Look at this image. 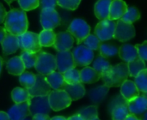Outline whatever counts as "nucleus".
Here are the masks:
<instances>
[{
    "instance_id": "nucleus-6",
    "label": "nucleus",
    "mask_w": 147,
    "mask_h": 120,
    "mask_svg": "<svg viewBox=\"0 0 147 120\" xmlns=\"http://www.w3.org/2000/svg\"><path fill=\"white\" fill-rule=\"evenodd\" d=\"M67 31L77 40V43L79 45L90 34V27L84 20L77 18L71 22Z\"/></svg>"
},
{
    "instance_id": "nucleus-5",
    "label": "nucleus",
    "mask_w": 147,
    "mask_h": 120,
    "mask_svg": "<svg viewBox=\"0 0 147 120\" xmlns=\"http://www.w3.org/2000/svg\"><path fill=\"white\" fill-rule=\"evenodd\" d=\"M47 96L49 106L55 112L67 108L72 101L65 90H52Z\"/></svg>"
},
{
    "instance_id": "nucleus-19",
    "label": "nucleus",
    "mask_w": 147,
    "mask_h": 120,
    "mask_svg": "<svg viewBox=\"0 0 147 120\" xmlns=\"http://www.w3.org/2000/svg\"><path fill=\"white\" fill-rule=\"evenodd\" d=\"M121 95L127 101H132L140 96V91L133 81L127 80L121 86Z\"/></svg>"
},
{
    "instance_id": "nucleus-47",
    "label": "nucleus",
    "mask_w": 147,
    "mask_h": 120,
    "mask_svg": "<svg viewBox=\"0 0 147 120\" xmlns=\"http://www.w3.org/2000/svg\"><path fill=\"white\" fill-rule=\"evenodd\" d=\"M0 120H9V118L7 113L0 111Z\"/></svg>"
},
{
    "instance_id": "nucleus-53",
    "label": "nucleus",
    "mask_w": 147,
    "mask_h": 120,
    "mask_svg": "<svg viewBox=\"0 0 147 120\" xmlns=\"http://www.w3.org/2000/svg\"><path fill=\"white\" fill-rule=\"evenodd\" d=\"M4 1H5L8 4H10L12 2H14V1H16V0H4Z\"/></svg>"
},
{
    "instance_id": "nucleus-23",
    "label": "nucleus",
    "mask_w": 147,
    "mask_h": 120,
    "mask_svg": "<svg viewBox=\"0 0 147 120\" xmlns=\"http://www.w3.org/2000/svg\"><path fill=\"white\" fill-rule=\"evenodd\" d=\"M6 69L8 72L14 76H20L25 71V66L20 57H13L6 63Z\"/></svg>"
},
{
    "instance_id": "nucleus-8",
    "label": "nucleus",
    "mask_w": 147,
    "mask_h": 120,
    "mask_svg": "<svg viewBox=\"0 0 147 120\" xmlns=\"http://www.w3.org/2000/svg\"><path fill=\"white\" fill-rule=\"evenodd\" d=\"M135 27L132 23L125 22L119 19V21L116 22L113 38L121 42H127L133 39L135 36Z\"/></svg>"
},
{
    "instance_id": "nucleus-9",
    "label": "nucleus",
    "mask_w": 147,
    "mask_h": 120,
    "mask_svg": "<svg viewBox=\"0 0 147 120\" xmlns=\"http://www.w3.org/2000/svg\"><path fill=\"white\" fill-rule=\"evenodd\" d=\"M116 23L109 19L102 20L95 27V35L100 41H107L113 38Z\"/></svg>"
},
{
    "instance_id": "nucleus-38",
    "label": "nucleus",
    "mask_w": 147,
    "mask_h": 120,
    "mask_svg": "<svg viewBox=\"0 0 147 120\" xmlns=\"http://www.w3.org/2000/svg\"><path fill=\"white\" fill-rule=\"evenodd\" d=\"M78 114L84 120H91L98 117L97 107L96 106H89L87 107H84L78 112Z\"/></svg>"
},
{
    "instance_id": "nucleus-26",
    "label": "nucleus",
    "mask_w": 147,
    "mask_h": 120,
    "mask_svg": "<svg viewBox=\"0 0 147 120\" xmlns=\"http://www.w3.org/2000/svg\"><path fill=\"white\" fill-rule=\"evenodd\" d=\"M112 0H98L95 4V15L97 19L102 21L109 19V7Z\"/></svg>"
},
{
    "instance_id": "nucleus-31",
    "label": "nucleus",
    "mask_w": 147,
    "mask_h": 120,
    "mask_svg": "<svg viewBox=\"0 0 147 120\" xmlns=\"http://www.w3.org/2000/svg\"><path fill=\"white\" fill-rule=\"evenodd\" d=\"M127 104H121L115 106L111 110V115L113 120H124L128 115H130Z\"/></svg>"
},
{
    "instance_id": "nucleus-33",
    "label": "nucleus",
    "mask_w": 147,
    "mask_h": 120,
    "mask_svg": "<svg viewBox=\"0 0 147 120\" xmlns=\"http://www.w3.org/2000/svg\"><path fill=\"white\" fill-rule=\"evenodd\" d=\"M134 84L136 85L137 88L140 92L143 94H146L147 92V70L146 69L140 71L135 77H134Z\"/></svg>"
},
{
    "instance_id": "nucleus-27",
    "label": "nucleus",
    "mask_w": 147,
    "mask_h": 120,
    "mask_svg": "<svg viewBox=\"0 0 147 120\" xmlns=\"http://www.w3.org/2000/svg\"><path fill=\"white\" fill-rule=\"evenodd\" d=\"M127 68H128L129 76H132V77H135L140 71L146 69V63L140 58H137L127 63Z\"/></svg>"
},
{
    "instance_id": "nucleus-46",
    "label": "nucleus",
    "mask_w": 147,
    "mask_h": 120,
    "mask_svg": "<svg viewBox=\"0 0 147 120\" xmlns=\"http://www.w3.org/2000/svg\"><path fill=\"white\" fill-rule=\"evenodd\" d=\"M6 14H7V11H6L5 8H4L3 5L0 3V24L3 23V22L4 21Z\"/></svg>"
},
{
    "instance_id": "nucleus-7",
    "label": "nucleus",
    "mask_w": 147,
    "mask_h": 120,
    "mask_svg": "<svg viewBox=\"0 0 147 120\" xmlns=\"http://www.w3.org/2000/svg\"><path fill=\"white\" fill-rule=\"evenodd\" d=\"M76 66H88L94 60V52L84 45H78L72 52Z\"/></svg>"
},
{
    "instance_id": "nucleus-12",
    "label": "nucleus",
    "mask_w": 147,
    "mask_h": 120,
    "mask_svg": "<svg viewBox=\"0 0 147 120\" xmlns=\"http://www.w3.org/2000/svg\"><path fill=\"white\" fill-rule=\"evenodd\" d=\"M55 59L58 71L62 74L71 69L76 68V64L74 63L73 56L71 51L58 52L55 56Z\"/></svg>"
},
{
    "instance_id": "nucleus-42",
    "label": "nucleus",
    "mask_w": 147,
    "mask_h": 120,
    "mask_svg": "<svg viewBox=\"0 0 147 120\" xmlns=\"http://www.w3.org/2000/svg\"><path fill=\"white\" fill-rule=\"evenodd\" d=\"M134 46L137 50L139 58L146 62L147 59V41H144L142 44H137Z\"/></svg>"
},
{
    "instance_id": "nucleus-32",
    "label": "nucleus",
    "mask_w": 147,
    "mask_h": 120,
    "mask_svg": "<svg viewBox=\"0 0 147 120\" xmlns=\"http://www.w3.org/2000/svg\"><path fill=\"white\" fill-rule=\"evenodd\" d=\"M92 62H93V64H92V68H93L97 73H99L100 75L103 74L105 71H107V70L110 68V66H111L110 63L107 60V58H103V57L101 56V55H98V56L95 58V60L92 61Z\"/></svg>"
},
{
    "instance_id": "nucleus-22",
    "label": "nucleus",
    "mask_w": 147,
    "mask_h": 120,
    "mask_svg": "<svg viewBox=\"0 0 147 120\" xmlns=\"http://www.w3.org/2000/svg\"><path fill=\"white\" fill-rule=\"evenodd\" d=\"M109 91V88L106 85H101V86L96 87L90 90L89 99L90 100V101H92L96 105L100 104L103 101Z\"/></svg>"
},
{
    "instance_id": "nucleus-39",
    "label": "nucleus",
    "mask_w": 147,
    "mask_h": 120,
    "mask_svg": "<svg viewBox=\"0 0 147 120\" xmlns=\"http://www.w3.org/2000/svg\"><path fill=\"white\" fill-rule=\"evenodd\" d=\"M102 41L99 40V39L95 35V34H89L84 40V46H85L86 47L90 48L92 51H97L99 49L100 44Z\"/></svg>"
},
{
    "instance_id": "nucleus-41",
    "label": "nucleus",
    "mask_w": 147,
    "mask_h": 120,
    "mask_svg": "<svg viewBox=\"0 0 147 120\" xmlns=\"http://www.w3.org/2000/svg\"><path fill=\"white\" fill-rule=\"evenodd\" d=\"M19 5L23 11H29L39 6V0H18Z\"/></svg>"
},
{
    "instance_id": "nucleus-14",
    "label": "nucleus",
    "mask_w": 147,
    "mask_h": 120,
    "mask_svg": "<svg viewBox=\"0 0 147 120\" xmlns=\"http://www.w3.org/2000/svg\"><path fill=\"white\" fill-rule=\"evenodd\" d=\"M74 44V38L68 32H59L56 34L55 41L53 45V47L57 52H65L70 51Z\"/></svg>"
},
{
    "instance_id": "nucleus-35",
    "label": "nucleus",
    "mask_w": 147,
    "mask_h": 120,
    "mask_svg": "<svg viewBox=\"0 0 147 120\" xmlns=\"http://www.w3.org/2000/svg\"><path fill=\"white\" fill-rule=\"evenodd\" d=\"M141 15L140 10L135 8V7H129L127 8V12L123 15V16L121 18V21H125V22H128V23H134L136 21H138L140 18Z\"/></svg>"
},
{
    "instance_id": "nucleus-3",
    "label": "nucleus",
    "mask_w": 147,
    "mask_h": 120,
    "mask_svg": "<svg viewBox=\"0 0 147 120\" xmlns=\"http://www.w3.org/2000/svg\"><path fill=\"white\" fill-rule=\"evenodd\" d=\"M34 68L39 74L44 76L55 71L57 70L55 56L45 52H39L37 53Z\"/></svg>"
},
{
    "instance_id": "nucleus-2",
    "label": "nucleus",
    "mask_w": 147,
    "mask_h": 120,
    "mask_svg": "<svg viewBox=\"0 0 147 120\" xmlns=\"http://www.w3.org/2000/svg\"><path fill=\"white\" fill-rule=\"evenodd\" d=\"M129 72L127 63H120L114 66L111 65L107 71L101 75L104 85L109 88L121 87V84L127 80Z\"/></svg>"
},
{
    "instance_id": "nucleus-55",
    "label": "nucleus",
    "mask_w": 147,
    "mask_h": 120,
    "mask_svg": "<svg viewBox=\"0 0 147 120\" xmlns=\"http://www.w3.org/2000/svg\"><path fill=\"white\" fill-rule=\"evenodd\" d=\"M91 120H101V119L97 117V118H95V119H91Z\"/></svg>"
},
{
    "instance_id": "nucleus-52",
    "label": "nucleus",
    "mask_w": 147,
    "mask_h": 120,
    "mask_svg": "<svg viewBox=\"0 0 147 120\" xmlns=\"http://www.w3.org/2000/svg\"><path fill=\"white\" fill-rule=\"evenodd\" d=\"M3 58L0 57V74H1V70H2V66H3Z\"/></svg>"
},
{
    "instance_id": "nucleus-30",
    "label": "nucleus",
    "mask_w": 147,
    "mask_h": 120,
    "mask_svg": "<svg viewBox=\"0 0 147 120\" xmlns=\"http://www.w3.org/2000/svg\"><path fill=\"white\" fill-rule=\"evenodd\" d=\"M11 98L16 104H18L28 101L31 99V96L28 94V89L23 88H15L11 92Z\"/></svg>"
},
{
    "instance_id": "nucleus-54",
    "label": "nucleus",
    "mask_w": 147,
    "mask_h": 120,
    "mask_svg": "<svg viewBox=\"0 0 147 120\" xmlns=\"http://www.w3.org/2000/svg\"><path fill=\"white\" fill-rule=\"evenodd\" d=\"M22 120H31V119H29V116L28 117H27V118H25V119H23Z\"/></svg>"
},
{
    "instance_id": "nucleus-44",
    "label": "nucleus",
    "mask_w": 147,
    "mask_h": 120,
    "mask_svg": "<svg viewBox=\"0 0 147 120\" xmlns=\"http://www.w3.org/2000/svg\"><path fill=\"white\" fill-rule=\"evenodd\" d=\"M127 101L121 95H118L116 96L115 99H113V101H111V104L109 105V108L112 110L113 107H115V106H118V105H121V104H127Z\"/></svg>"
},
{
    "instance_id": "nucleus-24",
    "label": "nucleus",
    "mask_w": 147,
    "mask_h": 120,
    "mask_svg": "<svg viewBox=\"0 0 147 120\" xmlns=\"http://www.w3.org/2000/svg\"><path fill=\"white\" fill-rule=\"evenodd\" d=\"M118 55L126 63H128V62L139 58L135 46L133 45H130V44L122 45L118 50Z\"/></svg>"
},
{
    "instance_id": "nucleus-37",
    "label": "nucleus",
    "mask_w": 147,
    "mask_h": 120,
    "mask_svg": "<svg viewBox=\"0 0 147 120\" xmlns=\"http://www.w3.org/2000/svg\"><path fill=\"white\" fill-rule=\"evenodd\" d=\"M20 58L22 61L23 62L25 68L30 69L32 67H34L36 58H37V53H32V52H28L26 51H22L20 54Z\"/></svg>"
},
{
    "instance_id": "nucleus-25",
    "label": "nucleus",
    "mask_w": 147,
    "mask_h": 120,
    "mask_svg": "<svg viewBox=\"0 0 147 120\" xmlns=\"http://www.w3.org/2000/svg\"><path fill=\"white\" fill-rule=\"evenodd\" d=\"M45 77L47 82L53 90H64L66 83L64 81L62 73L59 71H53Z\"/></svg>"
},
{
    "instance_id": "nucleus-29",
    "label": "nucleus",
    "mask_w": 147,
    "mask_h": 120,
    "mask_svg": "<svg viewBox=\"0 0 147 120\" xmlns=\"http://www.w3.org/2000/svg\"><path fill=\"white\" fill-rule=\"evenodd\" d=\"M98 50L100 52L101 56H102L105 58H111V57L117 55L119 47L114 44L106 43V42L102 41V42H101Z\"/></svg>"
},
{
    "instance_id": "nucleus-48",
    "label": "nucleus",
    "mask_w": 147,
    "mask_h": 120,
    "mask_svg": "<svg viewBox=\"0 0 147 120\" xmlns=\"http://www.w3.org/2000/svg\"><path fill=\"white\" fill-rule=\"evenodd\" d=\"M67 120H84L78 113V114H75L73 116H71L70 118H68Z\"/></svg>"
},
{
    "instance_id": "nucleus-10",
    "label": "nucleus",
    "mask_w": 147,
    "mask_h": 120,
    "mask_svg": "<svg viewBox=\"0 0 147 120\" xmlns=\"http://www.w3.org/2000/svg\"><path fill=\"white\" fill-rule=\"evenodd\" d=\"M51 107L48 102V96H34L29 100V116L33 117L35 114H49Z\"/></svg>"
},
{
    "instance_id": "nucleus-36",
    "label": "nucleus",
    "mask_w": 147,
    "mask_h": 120,
    "mask_svg": "<svg viewBox=\"0 0 147 120\" xmlns=\"http://www.w3.org/2000/svg\"><path fill=\"white\" fill-rule=\"evenodd\" d=\"M64 77V81L66 84H77L81 83L80 82V76H79V70H78L76 68L71 69L65 73L62 74Z\"/></svg>"
},
{
    "instance_id": "nucleus-4",
    "label": "nucleus",
    "mask_w": 147,
    "mask_h": 120,
    "mask_svg": "<svg viewBox=\"0 0 147 120\" xmlns=\"http://www.w3.org/2000/svg\"><path fill=\"white\" fill-rule=\"evenodd\" d=\"M18 37L19 40V48L22 51H26L32 53H38L41 51V46L39 42V34L26 31Z\"/></svg>"
},
{
    "instance_id": "nucleus-13",
    "label": "nucleus",
    "mask_w": 147,
    "mask_h": 120,
    "mask_svg": "<svg viewBox=\"0 0 147 120\" xmlns=\"http://www.w3.org/2000/svg\"><path fill=\"white\" fill-rule=\"evenodd\" d=\"M35 82L31 88L28 89L31 97L34 96H46L52 91V88L46 80V77L40 74L35 75Z\"/></svg>"
},
{
    "instance_id": "nucleus-15",
    "label": "nucleus",
    "mask_w": 147,
    "mask_h": 120,
    "mask_svg": "<svg viewBox=\"0 0 147 120\" xmlns=\"http://www.w3.org/2000/svg\"><path fill=\"white\" fill-rule=\"evenodd\" d=\"M9 120H22L29 116V101L15 104L7 113Z\"/></svg>"
},
{
    "instance_id": "nucleus-43",
    "label": "nucleus",
    "mask_w": 147,
    "mask_h": 120,
    "mask_svg": "<svg viewBox=\"0 0 147 120\" xmlns=\"http://www.w3.org/2000/svg\"><path fill=\"white\" fill-rule=\"evenodd\" d=\"M39 5L43 9H55L57 6V0H39Z\"/></svg>"
},
{
    "instance_id": "nucleus-49",
    "label": "nucleus",
    "mask_w": 147,
    "mask_h": 120,
    "mask_svg": "<svg viewBox=\"0 0 147 120\" xmlns=\"http://www.w3.org/2000/svg\"><path fill=\"white\" fill-rule=\"evenodd\" d=\"M5 34H6V31L4 30V28H3V27H0V43H1V42H2V40H3V38H4V36H5Z\"/></svg>"
},
{
    "instance_id": "nucleus-1",
    "label": "nucleus",
    "mask_w": 147,
    "mask_h": 120,
    "mask_svg": "<svg viewBox=\"0 0 147 120\" xmlns=\"http://www.w3.org/2000/svg\"><path fill=\"white\" fill-rule=\"evenodd\" d=\"M4 30L10 34L20 36L28 30V21L25 11L13 9L7 12L4 19Z\"/></svg>"
},
{
    "instance_id": "nucleus-18",
    "label": "nucleus",
    "mask_w": 147,
    "mask_h": 120,
    "mask_svg": "<svg viewBox=\"0 0 147 120\" xmlns=\"http://www.w3.org/2000/svg\"><path fill=\"white\" fill-rule=\"evenodd\" d=\"M127 5L123 0H112L109 7V19L115 21L121 19L127 10Z\"/></svg>"
},
{
    "instance_id": "nucleus-28",
    "label": "nucleus",
    "mask_w": 147,
    "mask_h": 120,
    "mask_svg": "<svg viewBox=\"0 0 147 120\" xmlns=\"http://www.w3.org/2000/svg\"><path fill=\"white\" fill-rule=\"evenodd\" d=\"M56 34L53 32V30H42L39 34V42L40 45L44 47H50L53 46L54 41H55Z\"/></svg>"
},
{
    "instance_id": "nucleus-45",
    "label": "nucleus",
    "mask_w": 147,
    "mask_h": 120,
    "mask_svg": "<svg viewBox=\"0 0 147 120\" xmlns=\"http://www.w3.org/2000/svg\"><path fill=\"white\" fill-rule=\"evenodd\" d=\"M50 117L47 114H41V113H38L35 114L34 116L32 117L31 120H50Z\"/></svg>"
},
{
    "instance_id": "nucleus-34",
    "label": "nucleus",
    "mask_w": 147,
    "mask_h": 120,
    "mask_svg": "<svg viewBox=\"0 0 147 120\" xmlns=\"http://www.w3.org/2000/svg\"><path fill=\"white\" fill-rule=\"evenodd\" d=\"M35 75L32 72L24 71L19 76V82L23 88H31L35 82Z\"/></svg>"
},
{
    "instance_id": "nucleus-51",
    "label": "nucleus",
    "mask_w": 147,
    "mask_h": 120,
    "mask_svg": "<svg viewBox=\"0 0 147 120\" xmlns=\"http://www.w3.org/2000/svg\"><path fill=\"white\" fill-rule=\"evenodd\" d=\"M50 120H67V119H65V117H62V116H55V117L52 118Z\"/></svg>"
},
{
    "instance_id": "nucleus-21",
    "label": "nucleus",
    "mask_w": 147,
    "mask_h": 120,
    "mask_svg": "<svg viewBox=\"0 0 147 120\" xmlns=\"http://www.w3.org/2000/svg\"><path fill=\"white\" fill-rule=\"evenodd\" d=\"M64 90L69 95L71 101H78L82 99L85 94L86 90L84 87L83 83H77V84H65Z\"/></svg>"
},
{
    "instance_id": "nucleus-17",
    "label": "nucleus",
    "mask_w": 147,
    "mask_h": 120,
    "mask_svg": "<svg viewBox=\"0 0 147 120\" xmlns=\"http://www.w3.org/2000/svg\"><path fill=\"white\" fill-rule=\"evenodd\" d=\"M2 46V51L4 55H10L19 49V40L18 37L13 34H10L9 33H6L3 40L1 42Z\"/></svg>"
},
{
    "instance_id": "nucleus-50",
    "label": "nucleus",
    "mask_w": 147,
    "mask_h": 120,
    "mask_svg": "<svg viewBox=\"0 0 147 120\" xmlns=\"http://www.w3.org/2000/svg\"><path fill=\"white\" fill-rule=\"evenodd\" d=\"M124 120H141L140 119H139V118H137L135 115H134V114H130V115H128L126 119Z\"/></svg>"
},
{
    "instance_id": "nucleus-20",
    "label": "nucleus",
    "mask_w": 147,
    "mask_h": 120,
    "mask_svg": "<svg viewBox=\"0 0 147 120\" xmlns=\"http://www.w3.org/2000/svg\"><path fill=\"white\" fill-rule=\"evenodd\" d=\"M80 82L84 84H92L98 82L101 79V75L97 73L93 68L85 66L84 69L79 70Z\"/></svg>"
},
{
    "instance_id": "nucleus-11",
    "label": "nucleus",
    "mask_w": 147,
    "mask_h": 120,
    "mask_svg": "<svg viewBox=\"0 0 147 120\" xmlns=\"http://www.w3.org/2000/svg\"><path fill=\"white\" fill-rule=\"evenodd\" d=\"M40 23L44 29L53 30L60 24V17L55 9H43L40 12Z\"/></svg>"
},
{
    "instance_id": "nucleus-16",
    "label": "nucleus",
    "mask_w": 147,
    "mask_h": 120,
    "mask_svg": "<svg viewBox=\"0 0 147 120\" xmlns=\"http://www.w3.org/2000/svg\"><path fill=\"white\" fill-rule=\"evenodd\" d=\"M127 105L131 114L136 116L145 113L147 110V97L146 94L127 101Z\"/></svg>"
},
{
    "instance_id": "nucleus-40",
    "label": "nucleus",
    "mask_w": 147,
    "mask_h": 120,
    "mask_svg": "<svg viewBox=\"0 0 147 120\" xmlns=\"http://www.w3.org/2000/svg\"><path fill=\"white\" fill-rule=\"evenodd\" d=\"M81 0H57V4L59 6L69 10H74L78 9Z\"/></svg>"
}]
</instances>
